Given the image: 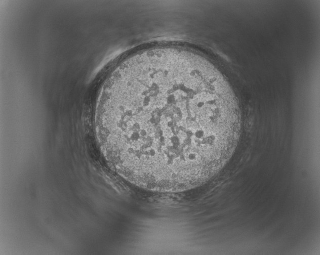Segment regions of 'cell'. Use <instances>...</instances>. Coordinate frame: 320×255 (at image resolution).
<instances>
[{"label":"cell","instance_id":"6da1fadb","mask_svg":"<svg viewBox=\"0 0 320 255\" xmlns=\"http://www.w3.org/2000/svg\"><path fill=\"white\" fill-rule=\"evenodd\" d=\"M229 84L188 51L157 50L122 64L102 94L96 131L114 168L145 189L201 185L232 156L241 120Z\"/></svg>","mask_w":320,"mask_h":255}]
</instances>
